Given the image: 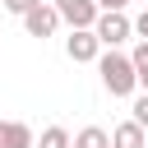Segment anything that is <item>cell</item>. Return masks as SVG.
I'll list each match as a JSON object with an SVG mask.
<instances>
[{
  "label": "cell",
  "mask_w": 148,
  "mask_h": 148,
  "mask_svg": "<svg viewBox=\"0 0 148 148\" xmlns=\"http://www.w3.org/2000/svg\"><path fill=\"white\" fill-rule=\"evenodd\" d=\"M97 74H102V88H106L111 97H134V92H139V69H134V60H130L120 46H102Z\"/></svg>",
  "instance_id": "cell-1"
},
{
  "label": "cell",
  "mask_w": 148,
  "mask_h": 148,
  "mask_svg": "<svg viewBox=\"0 0 148 148\" xmlns=\"http://www.w3.org/2000/svg\"><path fill=\"white\" fill-rule=\"evenodd\" d=\"M92 32L102 37V46H125V42L134 37V18H130L125 9H102L97 23H92Z\"/></svg>",
  "instance_id": "cell-2"
},
{
  "label": "cell",
  "mask_w": 148,
  "mask_h": 148,
  "mask_svg": "<svg viewBox=\"0 0 148 148\" xmlns=\"http://www.w3.org/2000/svg\"><path fill=\"white\" fill-rule=\"evenodd\" d=\"M65 56H69L74 65H97V56H102V37H97L92 28H69V37H65Z\"/></svg>",
  "instance_id": "cell-3"
},
{
  "label": "cell",
  "mask_w": 148,
  "mask_h": 148,
  "mask_svg": "<svg viewBox=\"0 0 148 148\" xmlns=\"http://www.w3.org/2000/svg\"><path fill=\"white\" fill-rule=\"evenodd\" d=\"M51 5H56L60 23H69V28H92V23H97V14H102V5H97V0H51Z\"/></svg>",
  "instance_id": "cell-4"
},
{
  "label": "cell",
  "mask_w": 148,
  "mask_h": 148,
  "mask_svg": "<svg viewBox=\"0 0 148 148\" xmlns=\"http://www.w3.org/2000/svg\"><path fill=\"white\" fill-rule=\"evenodd\" d=\"M23 28H28V37H56V28H60V14H56V5L51 0H42V5H32L28 14H23Z\"/></svg>",
  "instance_id": "cell-5"
},
{
  "label": "cell",
  "mask_w": 148,
  "mask_h": 148,
  "mask_svg": "<svg viewBox=\"0 0 148 148\" xmlns=\"http://www.w3.org/2000/svg\"><path fill=\"white\" fill-rule=\"evenodd\" d=\"M111 148H148V130L130 116V120H120V125L111 130Z\"/></svg>",
  "instance_id": "cell-6"
},
{
  "label": "cell",
  "mask_w": 148,
  "mask_h": 148,
  "mask_svg": "<svg viewBox=\"0 0 148 148\" xmlns=\"http://www.w3.org/2000/svg\"><path fill=\"white\" fill-rule=\"evenodd\" d=\"M0 148H32V130L23 120H0Z\"/></svg>",
  "instance_id": "cell-7"
},
{
  "label": "cell",
  "mask_w": 148,
  "mask_h": 148,
  "mask_svg": "<svg viewBox=\"0 0 148 148\" xmlns=\"http://www.w3.org/2000/svg\"><path fill=\"white\" fill-rule=\"evenodd\" d=\"M74 148H111V134H106L102 125H83V130L74 134Z\"/></svg>",
  "instance_id": "cell-8"
},
{
  "label": "cell",
  "mask_w": 148,
  "mask_h": 148,
  "mask_svg": "<svg viewBox=\"0 0 148 148\" xmlns=\"http://www.w3.org/2000/svg\"><path fill=\"white\" fill-rule=\"evenodd\" d=\"M37 148H74V139H69V130L51 125V130H42V134H37Z\"/></svg>",
  "instance_id": "cell-9"
},
{
  "label": "cell",
  "mask_w": 148,
  "mask_h": 148,
  "mask_svg": "<svg viewBox=\"0 0 148 148\" xmlns=\"http://www.w3.org/2000/svg\"><path fill=\"white\" fill-rule=\"evenodd\" d=\"M130 111H134V120H139V125L148 130V92H143V88L134 92V102H130Z\"/></svg>",
  "instance_id": "cell-10"
},
{
  "label": "cell",
  "mask_w": 148,
  "mask_h": 148,
  "mask_svg": "<svg viewBox=\"0 0 148 148\" xmlns=\"http://www.w3.org/2000/svg\"><path fill=\"white\" fill-rule=\"evenodd\" d=\"M32 5H42V0H5V9H9V14H18V18H23Z\"/></svg>",
  "instance_id": "cell-11"
},
{
  "label": "cell",
  "mask_w": 148,
  "mask_h": 148,
  "mask_svg": "<svg viewBox=\"0 0 148 148\" xmlns=\"http://www.w3.org/2000/svg\"><path fill=\"white\" fill-rule=\"evenodd\" d=\"M134 37H148V5H143V14L134 18Z\"/></svg>",
  "instance_id": "cell-12"
},
{
  "label": "cell",
  "mask_w": 148,
  "mask_h": 148,
  "mask_svg": "<svg viewBox=\"0 0 148 148\" xmlns=\"http://www.w3.org/2000/svg\"><path fill=\"white\" fill-rule=\"evenodd\" d=\"M134 69H139V88L148 92V65H134Z\"/></svg>",
  "instance_id": "cell-13"
},
{
  "label": "cell",
  "mask_w": 148,
  "mask_h": 148,
  "mask_svg": "<svg viewBox=\"0 0 148 148\" xmlns=\"http://www.w3.org/2000/svg\"><path fill=\"white\" fill-rule=\"evenodd\" d=\"M97 5H102V9H125L130 0H97Z\"/></svg>",
  "instance_id": "cell-14"
}]
</instances>
